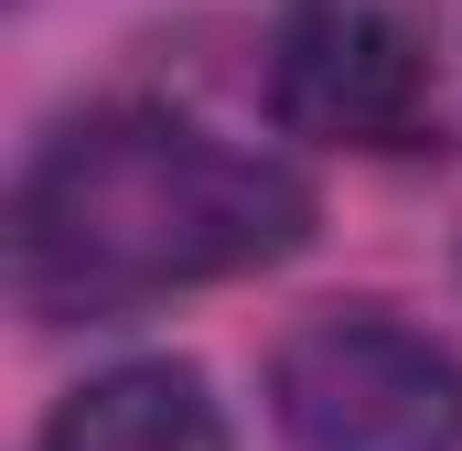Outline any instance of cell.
Returning a JSON list of instances; mask_svg holds the SVG:
<instances>
[{
	"instance_id": "6da1fadb",
	"label": "cell",
	"mask_w": 462,
	"mask_h": 451,
	"mask_svg": "<svg viewBox=\"0 0 462 451\" xmlns=\"http://www.w3.org/2000/svg\"><path fill=\"white\" fill-rule=\"evenodd\" d=\"M312 236V183L183 108L65 118L11 194V290L43 323H129L172 290L247 280Z\"/></svg>"
},
{
	"instance_id": "7a4b0ae2",
	"label": "cell",
	"mask_w": 462,
	"mask_h": 451,
	"mask_svg": "<svg viewBox=\"0 0 462 451\" xmlns=\"http://www.w3.org/2000/svg\"><path fill=\"white\" fill-rule=\"evenodd\" d=\"M291 451H462V354L398 312H312L269 354Z\"/></svg>"
},
{
	"instance_id": "3957f363",
	"label": "cell",
	"mask_w": 462,
	"mask_h": 451,
	"mask_svg": "<svg viewBox=\"0 0 462 451\" xmlns=\"http://www.w3.org/2000/svg\"><path fill=\"white\" fill-rule=\"evenodd\" d=\"M269 108L323 151H420L441 118V54L420 0H301L269 54Z\"/></svg>"
},
{
	"instance_id": "277c9868",
	"label": "cell",
	"mask_w": 462,
	"mask_h": 451,
	"mask_svg": "<svg viewBox=\"0 0 462 451\" xmlns=\"http://www.w3.org/2000/svg\"><path fill=\"white\" fill-rule=\"evenodd\" d=\"M32 451H236V441L194 365H108L43 419Z\"/></svg>"
}]
</instances>
